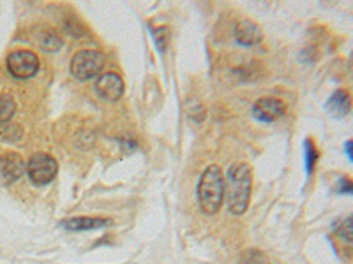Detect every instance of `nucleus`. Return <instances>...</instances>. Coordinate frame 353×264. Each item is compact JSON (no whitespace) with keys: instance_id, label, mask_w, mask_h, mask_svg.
Masks as SVG:
<instances>
[{"instance_id":"f257e3e1","label":"nucleus","mask_w":353,"mask_h":264,"mask_svg":"<svg viewBox=\"0 0 353 264\" xmlns=\"http://www.w3.org/2000/svg\"><path fill=\"white\" fill-rule=\"evenodd\" d=\"M251 168L245 162H237L228 169L225 182V194L228 199L230 212L233 215H242L249 206V197H251Z\"/></svg>"},{"instance_id":"f03ea898","label":"nucleus","mask_w":353,"mask_h":264,"mask_svg":"<svg viewBox=\"0 0 353 264\" xmlns=\"http://www.w3.org/2000/svg\"><path fill=\"white\" fill-rule=\"evenodd\" d=\"M225 199V178L219 166H209L198 184V203L203 213L214 215L223 206Z\"/></svg>"},{"instance_id":"7ed1b4c3","label":"nucleus","mask_w":353,"mask_h":264,"mask_svg":"<svg viewBox=\"0 0 353 264\" xmlns=\"http://www.w3.org/2000/svg\"><path fill=\"white\" fill-rule=\"evenodd\" d=\"M105 67V55L94 50H81L71 60L72 76L80 81L92 80L94 76H99V72Z\"/></svg>"},{"instance_id":"20e7f679","label":"nucleus","mask_w":353,"mask_h":264,"mask_svg":"<svg viewBox=\"0 0 353 264\" xmlns=\"http://www.w3.org/2000/svg\"><path fill=\"white\" fill-rule=\"evenodd\" d=\"M57 171H59V164L48 153H36L27 164L28 178L32 180L34 185L50 184L57 176Z\"/></svg>"},{"instance_id":"39448f33","label":"nucleus","mask_w":353,"mask_h":264,"mask_svg":"<svg viewBox=\"0 0 353 264\" xmlns=\"http://www.w3.org/2000/svg\"><path fill=\"white\" fill-rule=\"evenodd\" d=\"M8 71L18 80H28L39 71V58L28 50H18L8 56Z\"/></svg>"},{"instance_id":"423d86ee","label":"nucleus","mask_w":353,"mask_h":264,"mask_svg":"<svg viewBox=\"0 0 353 264\" xmlns=\"http://www.w3.org/2000/svg\"><path fill=\"white\" fill-rule=\"evenodd\" d=\"M25 171H27V164L18 153L8 152L0 157V185L2 187H8L20 180Z\"/></svg>"},{"instance_id":"0eeeda50","label":"nucleus","mask_w":353,"mask_h":264,"mask_svg":"<svg viewBox=\"0 0 353 264\" xmlns=\"http://www.w3.org/2000/svg\"><path fill=\"white\" fill-rule=\"evenodd\" d=\"M96 94L103 100H108V102H115L122 97L124 94V81L119 74L115 72H105L101 74L96 81Z\"/></svg>"},{"instance_id":"6e6552de","label":"nucleus","mask_w":353,"mask_h":264,"mask_svg":"<svg viewBox=\"0 0 353 264\" xmlns=\"http://www.w3.org/2000/svg\"><path fill=\"white\" fill-rule=\"evenodd\" d=\"M286 113V106L283 100L274 99V97H265L254 102L253 115L254 118L261 122H274L277 118H281Z\"/></svg>"},{"instance_id":"1a4fd4ad","label":"nucleus","mask_w":353,"mask_h":264,"mask_svg":"<svg viewBox=\"0 0 353 264\" xmlns=\"http://www.w3.org/2000/svg\"><path fill=\"white\" fill-rule=\"evenodd\" d=\"M235 39L242 46H256L263 39V34L258 23L251 20H242L235 28Z\"/></svg>"},{"instance_id":"9d476101","label":"nucleus","mask_w":353,"mask_h":264,"mask_svg":"<svg viewBox=\"0 0 353 264\" xmlns=\"http://www.w3.org/2000/svg\"><path fill=\"white\" fill-rule=\"evenodd\" d=\"M112 224L110 219H99V217H74L62 222L68 231H92V229L108 228Z\"/></svg>"},{"instance_id":"9b49d317","label":"nucleus","mask_w":353,"mask_h":264,"mask_svg":"<svg viewBox=\"0 0 353 264\" xmlns=\"http://www.w3.org/2000/svg\"><path fill=\"white\" fill-rule=\"evenodd\" d=\"M325 108L332 116L343 118V116L348 115L350 109H352V97H350V94L346 92V90H336V92L329 97V100H327Z\"/></svg>"},{"instance_id":"f8f14e48","label":"nucleus","mask_w":353,"mask_h":264,"mask_svg":"<svg viewBox=\"0 0 353 264\" xmlns=\"http://www.w3.org/2000/svg\"><path fill=\"white\" fill-rule=\"evenodd\" d=\"M37 43H39V46L44 52H57V50L62 48V39L55 30H43V32H39Z\"/></svg>"},{"instance_id":"ddd939ff","label":"nucleus","mask_w":353,"mask_h":264,"mask_svg":"<svg viewBox=\"0 0 353 264\" xmlns=\"http://www.w3.org/2000/svg\"><path fill=\"white\" fill-rule=\"evenodd\" d=\"M14 111H17V102L12 100V97L0 94V124L11 120Z\"/></svg>"},{"instance_id":"4468645a","label":"nucleus","mask_w":353,"mask_h":264,"mask_svg":"<svg viewBox=\"0 0 353 264\" xmlns=\"http://www.w3.org/2000/svg\"><path fill=\"white\" fill-rule=\"evenodd\" d=\"M304 150H305V169H307V175H313L314 166H316L320 153H318V150H316V146H314L313 140H305Z\"/></svg>"},{"instance_id":"2eb2a0df","label":"nucleus","mask_w":353,"mask_h":264,"mask_svg":"<svg viewBox=\"0 0 353 264\" xmlns=\"http://www.w3.org/2000/svg\"><path fill=\"white\" fill-rule=\"evenodd\" d=\"M337 236L346 243H353V215L343 220V224L337 229Z\"/></svg>"},{"instance_id":"dca6fc26","label":"nucleus","mask_w":353,"mask_h":264,"mask_svg":"<svg viewBox=\"0 0 353 264\" xmlns=\"http://www.w3.org/2000/svg\"><path fill=\"white\" fill-rule=\"evenodd\" d=\"M337 192L353 194V180H350V178H341V180L337 182Z\"/></svg>"},{"instance_id":"f3484780","label":"nucleus","mask_w":353,"mask_h":264,"mask_svg":"<svg viewBox=\"0 0 353 264\" xmlns=\"http://www.w3.org/2000/svg\"><path fill=\"white\" fill-rule=\"evenodd\" d=\"M248 261H249V264H267L265 263V257L261 256V254H256V252L251 254Z\"/></svg>"},{"instance_id":"a211bd4d","label":"nucleus","mask_w":353,"mask_h":264,"mask_svg":"<svg viewBox=\"0 0 353 264\" xmlns=\"http://www.w3.org/2000/svg\"><path fill=\"white\" fill-rule=\"evenodd\" d=\"M345 150H346V155H348V157H350V160H352V162H353V140L346 141Z\"/></svg>"}]
</instances>
